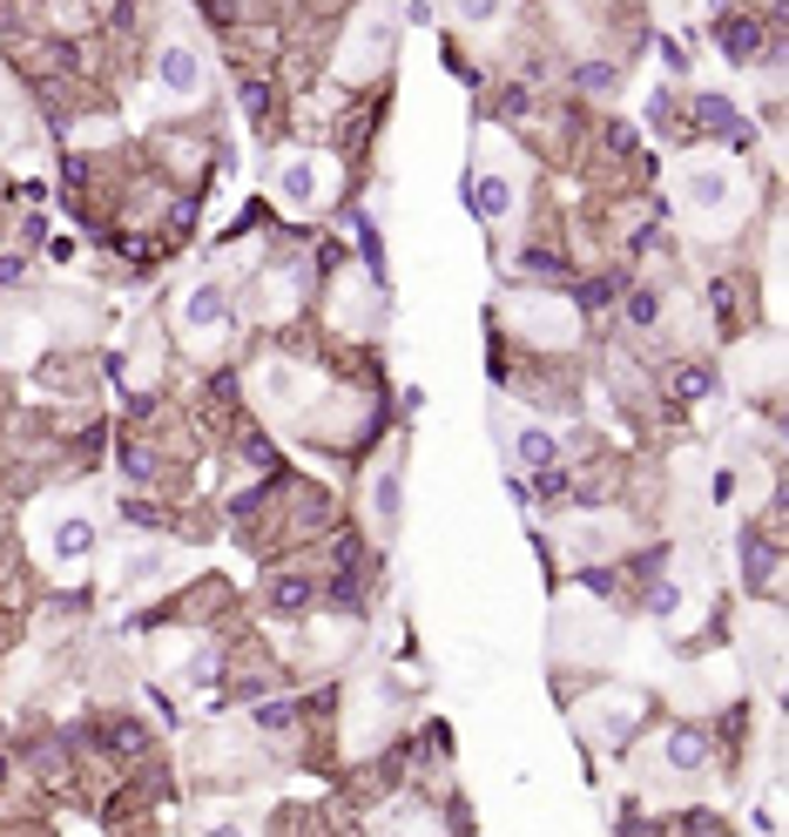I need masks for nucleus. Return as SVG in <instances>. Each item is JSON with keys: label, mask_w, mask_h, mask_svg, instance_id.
I'll return each mask as SVG.
<instances>
[{"label": "nucleus", "mask_w": 789, "mask_h": 837, "mask_svg": "<svg viewBox=\"0 0 789 837\" xmlns=\"http://www.w3.org/2000/svg\"><path fill=\"white\" fill-rule=\"evenodd\" d=\"M675 203H681L688 223H729L736 203H742V177L722 155H688L675 170Z\"/></svg>", "instance_id": "nucleus-1"}, {"label": "nucleus", "mask_w": 789, "mask_h": 837, "mask_svg": "<svg viewBox=\"0 0 789 837\" xmlns=\"http://www.w3.org/2000/svg\"><path fill=\"white\" fill-rule=\"evenodd\" d=\"M506 317H513V331H526V345H547V352H567L580 339V311L547 291H519L506 304Z\"/></svg>", "instance_id": "nucleus-2"}, {"label": "nucleus", "mask_w": 789, "mask_h": 837, "mask_svg": "<svg viewBox=\"0 0 789 837\" xmlns=\"http://www.w3.org/2000/svg\"><path fill=\"white\" fill-rule=\"evenodd\" d=\"M554 648L580 655V662H607L614 648H621V622H614L607 608H594V602H567L560 622H554Z\"/></svg>", "instance_id": "nucleus-3"}, {"label": "nucleus", "mask_w": 789, "mask_h": 837, "mask_svg": "<svg viewBox=\"0 0 789 837\" xmlns=\"http://www.w3.org/2000/svg\"><path fill=\"white\" fill-rule=\"evenodd\" d=\"M175 317H183V339H190L196 352H216L230 331H236V304H230L223 284H190V291H183V311H175Z\"/></svg>", "instance_id": "nucleus-4"}, {"label": "nucleus", "mask_w": 789, "mask_h": 837, "mask_svg": "<svg viewBox=\"0 0 789 837\" xmlns=\"http://www.w3.org/2000/svg\"><path fill=\"white\" fill-rule=\"evenodd\" d=\"M635 723H641V696H635V689H607V696H594V703L580 709V729H587L594 743H607V749H621V743L635 736Z\"/></svg>", "instance_id": "nucleus-5"}, {"label": "nucleus", "mask_w": 789, "mask_h": 837, "mask_svg": "<svg viewBox=\"0 0 789 837\" xmlns=\"http://www.w3.org/2000/svg\"><path fill=\"white\" fill-rule=\"evenodd\" d=\"M324 196H331V162H324V155H297V162H284V170H277V203H284L291 216L324 210Z\"/></svg>", "instance_id": "nucleus-6"}, {"label": "nucleus", "mask_w": 789, "mask_h": 837, "mask_svg": "<svg viewBox=\"0 0 789 837\" xmlns=\"http://www.w3.org/2000/svg\"><path fill=\"white\" fill-rule=\"evenodd\" d=\"M311 392H317V379H311L304 365H291V359H271V365L256 372V399H263V412H277V418L304 412Z\"/></svg>", "instance_id": "nucleus-7"}, {"label": "nucleus", "mask_w": 789, "mask_h": 837, "mask_svg": "<svg viewBox=\"0 0 789 837\" xmlns=\"http://www.w3.org/2000/svg\"><path fill=\"white\" fill-rule=\"evenodd\" d=\"M155 89H162V102H196L203 95V54L183 48V41H169L155 54Z\"/></svg>", "instance_id": "nucleus-8"}, {"label": "nucleus", "mask_w": 789, "mask_h": 837, "mask_svg": "<svg viewBox=\"0 0 789 837\" xmlns=\"http://www.w3.org/2000/svg\"><path fill=\"white\" fill-rule=\"evenodd\" d=\"M95 547H102L95 514H54V521H48V561H54V567H81Z\"/></svg>", "instance_id": "nucleus-9"}, {"label": "nucleus", "mask_w": 789, "mask_h": 837, "mask_svg": "<svg viewBox=\"0 0 789 837\" xmlns=\"http://www.w3.org/2000/svg\"><path fill=\"white\" fill-rule=\"evenodd\" d=\"M41 339H48V331H41V317H34V311H21V304L0 311V365L34 359V352H41Z\"/></svg>", "instance_id": "nucleus-10"}, {"label": "nucleus", "mask_w": 789, "mask_h": 837, "mask_svg": "<svg viewBox=\"0 0 789 837\" xmlns=\"http://www.w3.org/2000/svg\"><path fill=\"white\" fill-rule=\"evenodd\" d=\"M560 541H567V554H580V561H607L614 547L628 541V527L594 514V521H567V534H560Z\"/></svg>", "instance_id": "nucleus-11"}, {"label": "nucleus", "mask_w": 789, "mask_h": 837, "mask_svg": "<svg viewBox=\"0 0 789 837\" xmlns=\"http://www.w3.org/2000/svg\"><path fill=\"white\" fill-rule=\"evenodd\" d=\"M661 770H675V777H695V770H709V736L701 729H668L661 736Z\"/></svg>", "instance_id": "nucleus-12"}, {"label": "nucleus", "mask_w": 789, "mask_h": 837, "mask_svg": "<svg viewBox=\"0 0 789 837\" xmlns=\"http://www.w3.org/2000/svg\"><path fill=\"white\" fill-rule=\"evenodd\" d=\"M385 41H392V28H385V14L372 8V14L358 21V34H351V48H344V74L378 68V61H385Z\"/></svg>", "instance_id": "nucleus-13"}, {"label": "nucleus", "mask_w": 789, "mask_h": 837, "mask_svg": "<svg viewBox=\"0 0 789 837\" xmlns=\"http://www.w3.org/2000/svg\"><path fill=\"white\" fill-rule=\"evenodd\" d=\"M513 460H519L526 473H547V466H560V440H554L547 426H519V433H513Z\"/></svg>", "instance_id": "nucleus-14"}, {"label": "nucleus", "mask_w": 789, "mask_h": 837, "mask_svg": "<svg viewBox=\"0 0 789 837\" xmlns=\"http://www.w3.org/2000/svg\"><path fill=\"white\" fill-rule=\"evenodd\" d=\"M466 203H473L479 216H493V223H499V216L513 210V177H499V170H479V177H473V190H466Z\"/></svg>", "instance_id": "nucleus-15"}, {"label": "nucleus", "mask_w": 789, "mask_h": 837, "mask_svg": "<svg viewBox=\"0 0 789 837\" xmlns=\"http://www.w3.org/2000/svg\"><path fill=\"white\" fill-rule=\"evenodd\" d=\"M398 480H405V466H398V460H385V466H378V480H372V521H378V534H392V527H398Z\"/></svg>", "instance_id": "nucleus-16"}, {"label": "nucleus", "mask_w": 789, "mask_h": 837, "mask_svg": "<svg viewBox=\"0 0 789 837\" xmlns=\"http://www.w3.org/2000/svg\"><path fill=\"white\" fill-rule=\"evenodd\" d=\"M21 135H28V109L8 89V74H0V149H21Z\"/></svg>", "instance_id": "nucleus-17"}, {"label": "nucleus", "mask_w": 789, "mask_h": 837, "mask_svg": "<svg viewBox=\"0 0 789 837\" xmlns=\"http://www.w3.org/2000/svg\"><path fill=\"white\" fill-rule=\"evenodd\" d=\"M155 561H162L155 547H129V554H122V567H115V581H122V588H135V581H149V574H155Z\"/></svg>", "instance_id": "nucleus-18"}, {"label": "nucleus", "mask_w": 789, "mask_h": 837, "mask_svg": "<svg viewBox=\"0 0 789 837\" xmlns=\"http://www.w3.org/2000/svg\"><path fill=\"white\" fill-rule=\"evenodd\" d=\"M453 21L459 28H493L499 21V0H453Z\"/></svg>", "instance_id": "nucleus-19"}, {"label": "nucleus", "mask_w": 789, "mask_h": 837, "mask_svg": "<svg viewBox=\"0 0 789 837\" xmlns=\"http://www.w3.org/2000/svg\"><path fill=\"white\" fill-rule=\"evenodd\" d=\"M722 54H729V61H749V54H756V28H749V21H729V28H722Z\"/></svg>", "instance_id": "nucleus-20"}, {"label": "nucleus", "mask_w": 789, "mask_h": 837, "mask_svg": "<svg viewBox=\"0 0 789 837\" xmlns=\"http://www.w3.org/2000/svg\"><path fill=\"white\" fill-rule=\"evenodd\" d=\"M271 602H277V608H304V602H311V574H284L277 588H271Z\"/></svg>", "instance_id": "nucleus-21"}, {"label": "nucleus", "mask_w": 789, "mask_h": 837, "mask_svg": "<svg viewBox=\"0 0 789 837\" xmlns=\"http://www.w3.org/2000/svg\"><path fill=\"white\" fill-rule=\"evenodd\" d=\"M628 324L655 331V324H661V298H655V291H635V298H628Z\"/></svg>", "instance_id": "nucleus-22"}, {"label": "nucleus", "mask_w": 789, "mask_h": 837, "mask_svg": "<svg viewBox=\"0 0 789 837\" xmlns=\"http://www.w3.org/2000/svg\"><path fill=\"white\" fill-rule=\"evenodd\" d=\"M769 567H776V547H769L762 534H749V574H756V581H769Z\"/></svg>", "instance_id": "nucleus-23"}, {"label": "nucleus", "mask_w": 789, "mask_h": 837, "mask_svg": "<svg viewBox=\"0 0 789 837\" xmlns=\"http://www.w3.org/2000/svg\"><path fill=\"white\" fill-rule=\"evenodd\" d=\"M580 81H587L594 95H614V68H607V61H587V68H580Z\"/></svg>", "instance_id": "nucleus-24"}, {"label": "nucleus", "mask_w": 789, "mask_h": 837, "mask_svg": "<svg viewBox=\"0 0 789 837\" xmlns=\"http://www.w3.org/2000/svg\"><path fill=\"white\" fill-rule=\"evenodd\" d=\"M0 777H8V764H0Z\"/></svg>", "instance_id": "nucleus-25"}]
</instances>
